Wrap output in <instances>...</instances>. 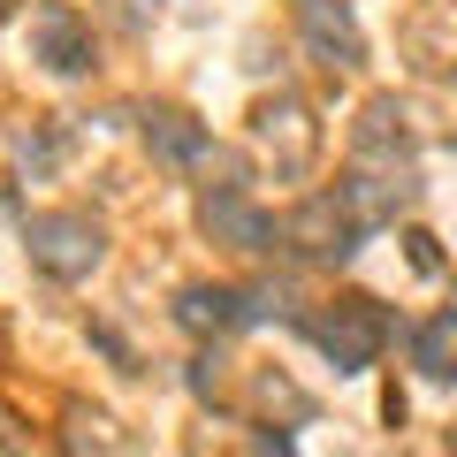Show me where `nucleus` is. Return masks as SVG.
<instances>
[{
  "mask_svg": "<svg viewBox=\"0 0 457 457\" xmlns=\"http://www.w3.org/2000/svg\"><path fill=\"white\" fill-rule=\"evenodd\" d=\"M290 328L320 351L336 374H366V366L389 351V336H396V312L381 305V297H328V305H312V312H290Z\"/></svg>",
  "mask_w": 457,
  "mask_h": 457,
  "instance_id": "nucleus-1",
  "label": "nucleus"
},
{
  "mask_svg": "<svg viewBox=\"0 0 457 457\" xmlns=\"http://www.w3.org/2000/svg\"><path fill=\"white\" fill-rule=\"evenodd\" d=\"M23 252L46 282H84L99 260H107V228L77 206H54V213H31L23 221Z\"/></svg>",
  "mask_w": 457,
  "mask_h": 457,
  "instance_id": "nucleus-2",
  "label": "nucleus"
},
{
  "mask_svg": "<svg viewBox=\"0 0 457 457\" xmlns=\"http://www.w3.org/2000/svg\"><path fill=\"white\" fill-rule=\"evenodd\" d=\"M290 305V290H275V282H183L176 290V320L191 328V336H237V328H260L275 320V312Z\"/></svg>",
  "mask_w": 457,
  "mask_h": 457,
  "instance_id": "nucleus-3",
  "label": "nucleus"
},
{
  "mask_svg": "<svg viewBox=\"0 0 457 457\" xmlns=\"http://www.w3.org/2000/svg\"><path fill=\"white\" fill-rule=\"evenodd\" d=\"M366 237H374V228L343 206L336 191H312L305 206L282 221V245H290L297 260H320V267H351V260L366 252Z\"/></svg>",
  "mask_w": 457,
  "mask_h": 457,
  "instance_id": "nucleus-4",
  "label": "nucleus"
},
{
  "mask_svg": "<svg viewBox=\"0 0 457 457\" xmlns=\"http://www.w3.org/2000/svg\"><path fill=\"white\" fill-rule=\"evenodd\" d=\"M198 228H206L213 245H228V252H275L282 245V221L267 206H252L245 183H206V191H198Z\"/></svg>",
  "mask_w": 457,
  "mask_h": 457,
  "instance_id": "nucleus-5",
  "label": "nucleus"
},
{
  "mask_svg": "<svg viewBox=\"0 0 457 457\" xmlns=\"http://www.w3.org/2000/svg\"><path fill=\"white\" fill-rule=\"evenodd\" d=\"M31 62H46L54 77H92V23L69 0H38L31 8Z\"/></svg>",
  "mask_w": 457,
  "mask_h": 457,
  "instance_id": "nucleus-6",
  "label": "nucleus"
},
{
  "mask_svg": "<svg viewBox=\"0 0 457 457\" xmlns=\"http://www.w3.org/2000/svg\"><path fill=\"white\" fill-rule=\"evenodd\" d=\"M297 38L320 69H359L366 62V38H359V16L351 0H297Z\"/></svg>",
  "mask_w": 457,
  "mask_h": 457,
  "instance_id": "nucleus-7",
  "label": "nucleus"
},
{
  "mask_svg": "<svg viewBox=\"0 0 457 457\" xmlns=\"http://www.w3.org/2000/svg\"><path fill=\"white\" fill-rule=\"evenodd\" d=\"M137 130H145V153L161 168H206L213 161V130L198 122V114L168 107V99H153V107L137 114Z\"/></svg>",
  "mask_w": 457,
  "mask_h": 457,
  "instance_id": "nucleus-8",
  "label": "nucleus"
},
{
  "mask_svg": "<svg viewBox=\"0 0 457 457\" xmlns=\"http://www.w3.org/2000/svg\"><path fill=\"white\" fill-rule=\"evenodd\" d=\"M252 137H260V145H282V176H305L312 130H305V107H297L290 92L260 99V114H252Z\"/></svg>",
  "mask_w": 457,
  "mask_h": 457,
  "instance_id": "nucleus-9",
  "label": "nucleus"
},
{
  "mask_svg": "<svg viewBox=\"0 0 457 457\" xmlns=\"http://www.w3.org/2000/svg\"><path fill=\"white\" fill-rule=\"evenodd\" d=\"M411 366H420V381H457V305L411 328Z\"/></svg>",
  "mask_w": 457,
  "mask_h": 457,
  "instance_id": "nucleus-10",
  "label": "nucleus"
},
{
  "mask_svg": "<svg viewBox=\"0 0 457 457\" xmlns=\"http://www.w3.org/2000/svg\"><path fill=\"white\" fill-rule=\"evenodd\" d=\"M62 145H69V122L54 114V122H38V130H23V137H16V161L31 168V176H46V168L62 161Z\"/></svg>",
  "mask_w": 457,
  "mask_h": 457,
  "instance_id": "nucleus-11",
  "label": "nucleus"
},
{
  "mask_svg": "<svg viewBox=\"0 0 457 457\" xmlns=\"http://www.w3.org/2000/svg\"><path fill=\"white\" fill-rule=\"evenodd\" d=\"M183 381H191V396H198V404H213V396H221V351H198Z\"/></svg>",
  "mask_w": 457,
  "mask_h": 457,
  "instance_id": "nucleus-12",
  "label": "nucleus"
},
{
  "mask_svg": "<svg viewBox=\"0 0 457 457\" xmlns=\"http://www.w3.org/2000/svg\"><path fill=\"white\" fill-rule=\"evenodd\" d=\"M252 457H297L290 427H252Z\"/></svg>",
  "mask_w": 457,
  "mask_h": 457,
  "instance_id": "nucleus-13",
  "label": "nucleus"
},
{
  "mask_svg": "<svg viewBox=\"0 0 457 457\" xmlns=\"http://www.w3.org/2000/svg\"><path fill=\"white\" fill-rule=\"evenodd\" d=\"M404 245H411V267H420V275H442V252H435L427 228H404Z\"/></svg>",
  "mask_w": 457,
  "mask_h": 457,
  "instance_id": "nucleus-14",
  "label": "nucleus"
},
{
  "mask_svg": "<svg viewBox=\"0 0 457 457\" xmlns=\"http://www.w3.org/2000/svg\"><path fill=\"white\" fill-rule=\"evenodd\" d=\"M114 16L130 23V31H145V16H153V0H114Z\"/></svg>",
  "mask_w": 457,
  "mask_h": 457,
  "instance_id": "nucleus-15",
  "label": "nucleus"
},
{
  "mask_svg": "<svg viewBox=\"0 0 457 457\" xmlns=\"http://www.w3.org/2000/svg\"><path fill=\"white\" fill-rule=\"evenodd\" d=\"M450 457H457V427H450Z\"/></svg>",
  "mask_w": 457,
  "mask_h": 457,
  "instance_id": "nucleus-16",
  "label": "nucleus"
}]
</instances>
